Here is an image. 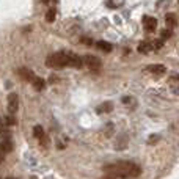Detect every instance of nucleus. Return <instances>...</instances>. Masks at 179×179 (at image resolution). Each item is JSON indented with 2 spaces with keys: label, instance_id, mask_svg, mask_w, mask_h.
Masks as SVG:
<instances>
[{
  "label": "nucleus",
  "instance_id": "obj_1",
  "mask_svg": "<svg viewBox=\"0 0 179 179\" xmlns=\"http://www.w3.org/2000/svg\"><path fill=\"white\" fill-rule=\"evenodd\" d=\"M104 171L112 176V177H137L141 173V168L132 162H116V164H110V165H105Z\"/></svg>",
  "mask_w": 179,
  "mask_h": 179
},
{
  "label": "nucleus",
  "instance_id": "obj_2",
  "mask_svg": "<svg viewBox=\"0 0 179 179\" xmlns=\"http://www.w3.org/2000/svg\"><path fill=\"white\" fill-rule=\"evenodd\" d=\"M49 68H66V52H55L46 60Z\"/></svg>",
  "mask_w": 179,
  "mask_h": 179
},
{
  "label": "nucleus",
  "instance_id": "obj_3",
  "mask_svg": "<svg viewBox=\"0 0 179 179\" xmlns=\"http://www.w3.org/2000/svg\"><path fill=\"white\" fill-rule=\"evenodd\" d=\"M82 63H83L88 69H91V71H98V69L102 66L101 58H98V57H94V55H86V57H83Z\"/></svg>",
  "mask_w": 179,
  "mask_h": 179
},
{
  "label": "nucleus",
  "instance_id": "obj_4",
  "mask_svg": "<svg viewBox=\"0 0 179 179\" xmlns=\"http://www.w3.org/2000/svg\"><path fill=\"white\" fill-rule=\"evenodd\" d=\"M66 66H71V68H82L83 63H82V58L79 55H76L74 52H66Z\"/></svg>",
  "mask_w": 179,
  "mask_h": 179
},
{
  "label": "nucleus",
  "instance_id": "obj_5",
  "mask_svg": "<svg viewBox=\"0 0 179 179\" xmlns=\"http://www.w3.org/2000/svg\"><path fill=\"white\" fill-rule=\"evenodd\" d=\"M157 27V21L156 17H151V16H145V19H143V28H145V31L148 33H152Z\"/></svg>",
  "mask_w": 179,
  "mask_h": 179
},
{
  "label": "nucleus",
  "instance_id": "obj_6",
  "mask_svg": "<svg viewBox=\"0 0 179 179\" xmlns=\"http://www.w3.org/2000/svg\"><path fill=\"white\" fill-rule=\"evenodd\" d=\"M17 107H19V98H17L16 93H11V94L8 96V112H10L11 115L16 113Z\"/></svg>",
  "mask_w": 179,
  "mask_h": 179
},
{
  "label": "nucleus",
  "instance_id": "obj_7",
  "mask_svg": "<svg viewBox=\"0 0 179 179\" xmlns=\"http://www.w3.org/2000/svg\"><path fill=\"white\" fill-rule=\"evenodd\" d=\"M146 71H148V73H151V74H154V76H162V74H165L167 68L164 65H149L146 68Z\"/></svg>",
  "mask_w": 179,
  "mask_h": 179
},
{
  "label": "nucleus",
  "instance_id": "obj_8",
  "mask_svg": "<svg viewBox=\"0 0 179 179\" xmlns=\"http://www.w3.org/2000/svg\"><path fill=\"white\" fill-rule=\"evenodd\" d=\"M165 24H167L168 30H171V28H174V27L177 25V19H176V14H174V13L165 14Z\"/></svg>",
  "mask_w": 179,
  "mask_h": 179
},
{
  "label": "nucleus",
  "instance_id": "obj_9",
  "mask_svg": "<svg viewBox=\"0 0 179 179\" xmlns=\"http://www.w3.org/2000/svg\"><path fill=\"white\" fill-rule=\"evenodd\" d=\"M33 134H35V137H36L40 141H43L44 146L47 145V140H46V135H44V131H43L41 126H35V127H33Z\"/></svg>",
  "mask_w": 179,
  "mask_h": 179
},
{
  "label": "nucleus",
  "instance_id": "obj_10",
  "mask_svg": "<svg viewBox=\"0 0 179 179\" xmlns=\"http://www.w3.org/2000/svg\"><path fill=\"white\" fill-rule=\"evenodd\" d=\"M19 76H21V77H22L24 80H27V82H28V80L31 82V80L35 79V74L31 73V71H30V69H25V68H22V69H19Z\"/></svg>",
  "mask_w": 179,
  "mask_h": 179
},
{
  "label": "nucleus",
  "instance_id": "obj_11",
  "mask_svg": "<svg viewBox=\"0 0 179 179\" xmlns=\"http://www.w3.org/2000/svg\"><path fill=\"white\" fill-rule=\"evenodd\" d=\"M151 50H152L151 49V41H141L138 44V52H141V53H148Z\"/></svg>",
  "mask_w": 179,
  "mask_h": 179
},
{
  "label": "nucleus",
  "instance_id": "obj_12",
  "mask_svg": "<svg viewBox=\"0 0 179 179\" xmlns=\"http://www.w3.org/2000/svg\"><path fill=\"white\" fill-rule=\"evenodd\" d=\"M31 82H33V88L36 90V91H41V90H44V86H46V82L43 79H40V77H35Z\"/></svg>",
  "mask_w": 179,
  "mask_h": 179
},
{
  "label": "nucleus",
  "instance_id": "obj_13",
  "mask_svg": "<svg viewBox=\"0 0 179 179\" xmlns=\"http://www.w3.org/2000/svg\"><path fill=\"white\" fill-rule=\"evenodd\" d=\"M55 17H57V11L53 10V8H50L47 11V14H46V21L47 22H53V21H55Z\"/></svg>",
  "mask_w": 179,
  "mask_h": 179
},
{
  "label": "nucleus",
  "instance_id": "obj_14",
  "mask_svg": "<svg viewBox=\"0 0 179 179\" xmlns=\"http://www.w3.org/2000/svg\"><path fill=\"white\" fill-rule=\"evenodd\" d=\"M170 86H171V90H173V93L177 94V76H173V77L170 79Z\"/></svg>",
  "mask_w": 179,
  "mask_h": 179
},
{
  "label": "nucleus",
  "instance_id": "obj_15",
  "mask_svg": "<svg viewBox=\"0 0 179 179\" xmlns=\"http://www.w3.org/2000/svg\"><path fill=\"white\" fill-rule=\"evenodd\" d=\"M98 47H99L101 50H105V52H110V50H112V46H110L109 43H105V41H99V43H98Z\"/></svg>",
  "mask_w": 179,
  "mask_h": 179
},
{
  "label": "nucleus",
  "instance_id": "obj_16",
  "mask_svg": "<svg viewBox=\"0 0 179 179\" xmlns=\"http://www.w3.org/2000/svg\"><path fill=\"white\" fill-rule=\"evenodd\" d=\"M164 46V41L162 40H157V41H151V49L152 50H159L160 47Z\"/></svg>",
  "mask_w": 179,
  "mask_h": 179
},
{
  "label": "nucleus",
  "instance_id": "obj_17",
  "mask_svg": "<svg viewBox=\"0 0 179 179\" xmlns=\"http://www.w3.org/2000/svg\"><path fill=\"white\" fill-rule=\"evenodd\" d=\"M99 112H112V102H105L99 107Z\"/></svg>",
  "mask_w": 179,
  "mask_h": 179
},
{
  "label": "nucleus",
  "instance_id": "obj_18",
  "mask_svg": "<svg viewBox=\"0 0 179 179\" xmlns=\"http://www.w3.org/2000/svg\"><path fill=\"white\" fill-rule=\"evenodd\" d=\"M170 36H171V30H164L162 31V41L164 40H168Z\"/></svg>",
  "mask_w": 179,
  "mask_h": 179
},
{
  "label": "nucleus",
  "instance_id": "obj_19",
  "mask_svg": "<svg viewBox=\"0 0 179 179\" xmlns=\"http://www.w3.org/2000/svg\"><path fill=\"white\" fill-rule=\"evenodd\" d=\"M6 124H10V126H14V124H16L14 118H13V116H8V118H6Z\"/></svg>",
  "mask_w": 179,
  "mask_h": 179
},
{
  "label": "nucleus",
  "instance_id": "obj_20",
  "mask_svg": "<svg viewBox=\"0 0 179 179\" xmlns=\"http://www.w3.org/2000/svg\"><path fill=\"white\" fill-rule=\"evenodd\" d=\"M3 162V152H0V164Z\"/></svg>",
  "mask_w": 179,
  "mask_h": 179
},
{
  "label": "nucleus",
  "instance_id": "obj_21",
  "mask_svg": "<svg viewBox=\"0 0 179 179\" xmlns=\"http://www.w3.org/2000/svg\"><path fill=\"white\" fill-rule=\"evenodd\" d=\"M102 179H115V177H112V176H105V177H102Z\"/></svg>",
  "mask_w": 179,
  "mask_h": 179
},
{
  "label": "nucleus",
  "instance_id": "obj_22",
  "mask_svg": "<svg viewBox=\"0 0 179 179\" xmlns=\"http://www.w3.org/2000/svg\"><path fill=\"white\" fill-rule=\"evenodd\" d=\"M2 126H3V121L0 119V131H2Z\"/></svg>",
  "mask_w": 179,
  "mask_h": 179
}]
</instances>
